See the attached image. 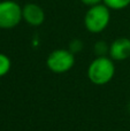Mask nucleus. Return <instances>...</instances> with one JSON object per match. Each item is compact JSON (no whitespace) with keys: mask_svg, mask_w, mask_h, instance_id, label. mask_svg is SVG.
Listing matches in <instances>:
<instances>
[{"mask_svg":"<svg viewBox=\"0 0 130 131\" xmlns=\"http://www.w3.org/2000/svg\"><path fill=\"white\" fill-rule=\"evenodd\" d=\"M88 78L94 85H105L110 83L115 75L114 61L108 55L97 57L88 67Z\"/></svg>","mask_w":130,"mask_h":131,"instance_id":"1","label":"nucleus"},{"mask_svg":"<svg viewBox=\"0 0 130 131\" xmlns=\"http://www.w3.org/2000/svg\"><path fill=\"white\" fill-rule=\"evenodd\" d=\"M111 22V9L105 4L89 7L84 15L85 29L91 34H100Z\"/></svg>","mask_w":130,"mask_h":131,"instance_id":"2","label":"nucleus"},{"mask_svg":"<svg viewBox=\"0 0 130 131\" xmlns=\"http://www.w3.org/2000/svg\"><path fill=\"white\" fill-rule=\"evenodd\" d=\"M75 64V54L69 50L58 48L48 54L46 66L54 74H64Z\"/></svg>","mask_w":130,"mask_h":131,"instance_id":"3","label":"nucleus"},{"mask_svg":"<svg viewBox=\"0 0 130 131\" xmlns=\"http://www.w3.org/2000/svg\"><path fill=\"white\" fill-rule=\"evenodd\" d=\"M22 7L14 0L0 1V29H13L22 21Z\"/></svg>","mask_w":130,"mask_h":131,"instance_id":"4","label":"nucleus"},{"mask_svg":"<svg viewBox=\"0 0 130 131\" xmlns=\"http://www.w3.org/2000/svg\"><path fill=\"white\" fill-rule=\"evenodd\" d=\"M108 57L113 61H124L130 58V39L120 37L112 41L110 45Z\"/></svg>","mask_w":130,"mask_h":131,"instance_id":"5","label":"nucleus"},{"mask_svg":"<svg viewBox=\"0 0 130 131\" xmlns=\"http://www.w3.org/2000/svg\"><path fill=\"white\" fill-rule=\"evenodd\" d=\"M22 18L31 27H39L45 21V12L37 4H27L22 7Z\"/></svg>","mask_w":130,"mask_h":131,"instance_id":"6","label":"nucleus"},{"mask_svg":"<svg viewBox=\"0 0 130 131\" xmlns=\"http://www.w3.org/2000/svg\"><path fill=\"white\" fill-rule=\"evenodd\" d=\"M103 4H105L111 10H121L130 5V0H103Z\"/></svg>","mask_w":130,"mask_h":131,"instance_id":"7","label":"nucleus"},{"mask_svg":"<svg viewBox=\"0 0 130 131\" xmlns=\"http://www.w3.org/2000/svg\"><path fill=\"white\" fill-rule=\"evenodd\" d=\"M12 68V61L9 57L4 53H0V77L6 76Z\"/></svg>","mask_w":130,"mask_h":131,"instance_id":"8","label":"nucleus"},{"mask_svg":"<svg viewBox=\"0 0 130 131\" xmlns=\"http://www.w3.org/2000/svg\"><path fill=\"white\" fill-rule=\"evenodd\" d=\"M110 51V45L104 40H99L94 44V53L97 54V57H105L108 54Z\"/></svg>","mask_w":130,"mask_h":131,"instance_id":"9","label":"nucleus"},{"mask_svg":"<svg viewBox=\"0 0 130 131\" xmlns=\"http://www.w3.org/2000/svg\"><path fill=\"white\" fill-rule=\"evenodd\" d=\"M82 48H83V43L80 40V39H74V40H71L70 44H69V51L73 52L74 54L80 52Z\"/></svg>","mask_w":130,"mask_h":131,"instance_id":"10","label":"nucleus"},{"mask_svg":"<svg viewBox=\"0 0 130 131\" xmlns=\"http://www.w3.org/2000/svg\"><path fill=\"white\" fill-rule=\"evenodd\" d=\"M82 4H84L85 6H89V7H92V6H96V5H99V4H103V0H80Z\"/></svg>","mask_w":130,"mask_h":131,"instance_id":"11","label":"nucleus"},{"mask_svg":"<svg viewBox=\"0 0 130 131\" xmlns=\"http://www.w3.org/2000/svg\"><path fill=\"white\" fill-rule=\"evenodd\" d=\"M128 109H129V113H130V102H129V106H128Z\"/></svg>","mask_w":130,"mask_h":131,"instance_id":"12","label":"nucleus"}]
</instances>
